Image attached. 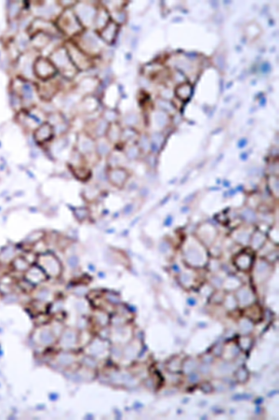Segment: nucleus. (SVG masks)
Segmentation results:
<instances>
[{
	"instance_id": "f03ea898",
	"label": "nucleus",
	"mask_w": 279,
	"mask_h": 420,
	"mask_svg": "<svg viewBox=\"0 0 279 420\" xmlns=\"http://www.w3.org/2000/svg\"><path fill=\"white\" fill-rule=\"evenodd\" d=\"M49 58L57 69L58 73L60 72L62 75L65 77H70L72 74H74V70L76 69L71 62L65 47H59L54 52H52Z\"/></svg>"
},
{
	"instance_id": "7ed1b4c3",
	"label": "nucleus",
	"mask_w": 279,
	"mask_h": 420,
	"mask_svg": "<svg viewBox=\"0 0 279 420\" xmlns=\"http://www.w3.org/2000/svg\"><path fill=\"white\" fill-rule=\"evenodd\" d=\"M33 73L40 81H50L58 74V70L49 57L38 56L33 63Z\"/></svg>"
},
{
	"instance_id": "9b49d317",
	"label": "nucleus",
	"mask_w": 279,
	"mask_h": 420,
	"mask_svg": "<svg viewBox=\"0 0 279 420\" xmlns=\"http://www.w3.org/2000/svg\"><path fill=\"white\" fill-rule=\"evenodd\" d=\"M122 136H123V131H122L119 124L116 121L108 123V126H107V129L105 131L104 137L106 138L109 143H111V144L112 143L113 144L117 143Z\"/></svg>"
},
{
	"instance_id": "f257e3e1",
	"label": "nucleus",
	"mask_w": 279,
	"mask_h": 420,
	"mask_svg": "<svg viewBox=\"0 0 279 420\" xmlns=\"http://www.w3.org/2000/svg\"><path fill=\"white\" fill-rule=\"evenodd\" d=\"M58 31H61L66 36H75L79 34L83 29V24L76 16L75 12L71 8H65L59 15L56 23Z\"/></svg>"
},
{
	"instance_id": "0eeeda50",
	"label": "nucleus",
	"mask_w": 279,
	"mask_h": 420,
	"mask_svg": "<svg viewBox=\"0 0 279 420\" xmlns=\"http://www.w3.org/2000/svg\"><path fill=\"white\" fill-rule=\"evenodd\" d=\"M130 178L129 171L121 167H111L107 171V179L111 185L117 189H122Z\"/></svg>"
},
{
	"instance_id": "ddd939ff",
	"label": "nucleus",
	"mask_w": 279,
	"mask_h": 420,
	"mask_svg": "<svg viewBox=\"0 0 279 420\" xmlns=\"http://www.w3.org/2000/svg\"><path fill=\"white\" fill-rule=\"evenodd\" d=\"M12 265L14 266L15 270L19 272H26V270L30 267L28 262L23 257H17L12 260Z\"/></svg>"
},
{
	"instance_id": "9d476101",
	"label": "nucleus",
	"mask_w": 279,
	"mask_h": 420,
	"mask_svg": "<svg viewBox=\"0 0 279 420\" xmlns=\"http://www.w3.org/2000/svg\"><path fill=\"white\" fill-rule=\"evenodd\" d=\"M47 278V275L44 273V271L40 268L38 265H34V266H30L28 269L25 272V279L26 281L35 286L38 285L40 283L45 281Z\"/></svg>"
},
{
	"instance_id": "f8f14e48",
	"label": "nucleus",
	"mask_w": 279,
	"mask_h": 420,
	"mask_svg": "<svg viewBox=\"0 0 279 420\" xmlns=\"http://www.w3.org/2000/svg\"><path fill=\"white\" fill-rule=\"evenodd\" d=\"M52 35L45 33H37L29 37L31 39V43L36 50H41L47 46L52 41Z\"/></svg>"
},
{
	"instance_id": "6e6552de",
	"label": "nucleus",
	"mask_w": 279,
	"mask_h": 420,
	"mask_svg": "<svg viewBox=\"0 0 279 420\" xmlns=\"http://www.w3.org/2000/svg\"><path fill=\"white\" fill-rule=\"evenodd\" d=\"M52 80L53 79L50 81H40L39 83L34 84L36 95L46 102L51 101L58 92L57 83L52 81Z\"/></svg>"
},
{
	"instance_id": "423d86ee",
	"label": "nucleus",
	"mask_w": 279,
	"mask_h": 420,
	"mask_svg": "<svg viewBox=\"0 0 279 420\" xmlns=\"http://www.w3.org/2000/svg\"><path fill=\"white\" fill-rule=\"evenodd\" d=\"M55 136V129L49 121H45L33 131V138L35 143L46 145L52 141Z\"/></svg>"
},
{
	"instance_id": "20e7f679",
	"label": "nucleus",
	"mask_w": 279,
	"mask_h": 420,
	"mask_svg": "<svg viewBox=\"0 0 279 420\" xmlns=\"http://www.w3.org/2000/svg\"><path fill=\"white\" fill-rule=\"evenodd\" d=\"M37 265L44 271L47 276L57 278L61 276L62 265L54 254H40L37 257Z\"/></svg>"
},
{
	"instance_id": "1a4fd4ad",
	"label": "nucleus",
	"mask_w": 279,
	"mask_h": 420,
	"mask_svg": "<svg viewBox=\"0 0 279 420\" xmlns=\"http://www.w3.org/2000/svg\"><path fill=\"white\" fill-rule=\"evenodd\" d=\"M95 140L94 138H91L87 133L83 134L78 137L77 139V145H76V151L81 155H86L91 153V151L95 150Z\"/></svg>"
},
{
	"instance_id": "4468645a",
	"label": "nucleus",
	"mask_w": 279,
	"mask_h": 420,
	"mask_svg": "<svg viewBox=\"0 0 279 420\" xmlns=\"http://www.w3.org/2000/svg\"><path fill=\"white\" fill-rule=\"evenodd\" d=\"M272 181H273V185L268 183L269 189L273 192L274 196H278V179H277V178H275V177H272Z\"/></svg>"
},
{
	"instance_id": "39448f33",
	"label": "nucleus",
	"mask_w": 279,
	"mask_h": 420,
	"mask_svg": "<svg viewBox=\"0 0 279 420\" xmlns=\"http://www.w3.org/2000/svg\"><path fill=\"white\" fill-rule=\"evenodd\" d=\"M64 47L67 51L71 62L73 63L75 69L83 70L91 67V62H90L88 54L85 52H83L76 44L68 42L64 45Z\"/></svg>"
}]
</instances>
